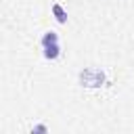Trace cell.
Listing matches in <instances>:
<instances>
[{
	"label": "cell",
	"mask_w": 134,
	"mask_h": 134,
	"mask_svg": "<svg viewBox=\"0 0 134 134\" xmlns=\"http://www.w3.org/2000/svg\"><path fill=\"white\" fill-rule=\"evenodd\" d=\"M77 82L84 88H100L107 82V73L100 67H86L77 73Z\"/></svg>",
	"instance_id": "1"
},
{
	"label": "cell",
	"mask_w": 134,
	"mask_h": 134,
	"mask_svg": "<svg viewBox=\"0 0 134 134\" xmlns=\"http://www.w3.org/2000/svg\"><path fill=\"white\" fill-rule=\"evenodd\" d=\"M50 13H52V17H54V21H57V23H61V25H65V23H67V10H65V6H63L61 2H52Z\"/></svg>",
	"instance_id": "2"
},
{
	"label": "cell",
	"mask_w": 134,
	"mask_h": 134,
	"mask_svg": "<svg viewBox=\"0 0 134 134\" xmlns=\"http://www.w3.org/2000/svg\"><path fill=\"white\" fill-rule=\"evenodd\" d=\"M42 54H44V59H48V61H57V59L61 57V44L57 42V44L44 46V48H42Z\"/></svg>",
	"instance_id": "3"
},
{
	"label": "cell",
	"mask_w": 134,
	"mask_h": 134,
	"mask_svg": "<svg viewBox=\"0 0 134 134\" xmlns=\"http://www.w3.org/2000/svg\"><path fill=\"white\" fill-rule=\"evenodd\" d=\"M59 42V34L57 31H44L42 38H40V46H48V44H57Z\"/></svg>",
	"instance_id": "4"
},
{
	"label": "cell",
	"mask_w": 134,
	"mask_h": 134,
	"mask_svg": "<svg viewBox=\"0 0 134 134\" xmlns=\"http://www.w3.org/2000/svg\"><path fill=\"white\" fill-rule=\"evenodd\" d=\"M29 134H50V130H48V126H46L44 121H38V124H34V126H31Z\"/></svg>",
	"instance_id": "5"
}]
</instances>
